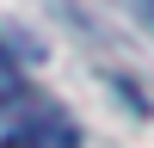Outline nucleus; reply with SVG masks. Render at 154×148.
<instances>
[{"label":"nucleus","mask_w":154,"mask_h":148,"mask_svg":"<svg viewBox=\"0 0 154 148\" xmlns=\"http://www.w3.org/2000/svg\"><path fill=\"white\" fill-rule=\"evenodd\" d=\"M0 148H43V142H37V136H6Z\"/></svg>","instance_id":"1"}]
</instances>
